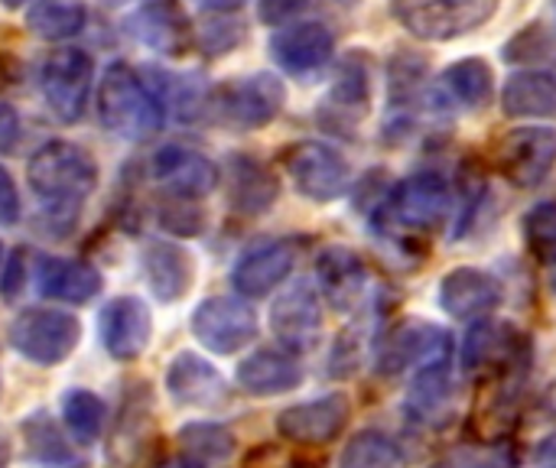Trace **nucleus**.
Masks as SVG:
<instances>
[{"instance_id": "10", "label": "nucleus", "mask_w": 556, "mask_h": 468, "mask_svg": "<svg viewBox=\"0 0 556 468\" xmlns=\"http://www.w3.org/2000/svg\"><path fill=\"white\" fill-rule=\"evenodd\" d=\"M495 166L515 189H538L556 169V127H518L495 147Z\"/></svg>"}, {"instance_id": "32", "label": "nucleus", "mask_w": 556, "mask_h": 468, "mask_svg": "<svg viewBox=\"0 0 556 468\" xmlns=\"http://www.w3.org/2000/svg\"><path fill=\"white\" fill-rule=\"evenodd\" d=\"M339 468H407V456L388 433L362 430L345 443Z\"/></svg>"}, {"instance_id": "2", "label": "nucleus", "mask_w": 556, "mask_h": 468, "mask_svg": "<svg viewBox=\"0 0 556 468\" xmlns=\"http://www.w3.org/2000/svg\"><path fill=\"white\" fill-rule=\"evenodd\" d=\"M98 117L121 140H147L160 134L166 107L130 65L111 62L98 85Z\"/></svg>"}, {"instance_id": "13", "label": "nucleus", "mask_w": 556, "mask_h": 468, "mask_svg": "<svg viewBox=\"0 0 556 468\" xmlns=\"http://www.w3.org/2000/svg\"><path fill=\"white\" fill-rule=\"evenodd\" d=\"M150 169H153V179H156L173 199H189V202L205 199L208 192H215V186H218V179H222L218 166H215L205 153H199V150H192V147H182V143L160 147V150L153 153Z\"/></svg>"}, {"instance_id": "37", "label": "nucleus", "mask_w": 556, "mask_h": 468, "mask_svg": "<svg viewBox=\"0 0 556 468\" xmlns=\"http://www.w3.org/2000/svg\"><path fill=\"white\" fill-rule=\"evenodd\" d=\"M427 78V62L417 59L414 52H397L391 59V101L394 107L410 104L417 98V91L424 88Z\"/></svg>"}, {"instance_id": "20", "label": "nucleus", "mask_w": 556, "mask_h": 468, "mask_svg": "<svg viewBox=\"0 0 556 468\" xmlns=\"http://www.w3.org/2000/svg\"><path fill=\"white\" fill-rule=\"evenodd\" d=\"M528 362V342L515 326H502V322H476L469 329V339L463 345V365L472 375H485V371H508Z\"/></svg>"}, {"instance_id": "34", "label": "nucleus", "mask_w": 556, "mask_h": 468, "mask_svg": "<svg viewBox=\"0 0 556 468\" xmlns=\"http://www.w3.org/2000/svg\"><path fill=\"white\" fill-rule=\"evenodd\" d=\"M23 443H26L29 463H36V466L42 468H65L72 466V459H75V453L62 440L59 427L46 414H33L29 417V423L23 427Z\"/></svg>"}, {"instance_id": "11", "label": "nucleus", "mask_w": 556, "mask_h": 468, "mask_svg": "<svg viewBox=\"0 0 556 468\" xmlns=\"http://www.w3.org/2000/svg\"><path fill=\"white\" fill-rule=\"evenodd\" d=\"M453 358V342L446 329L424 322V319H407L401 322L381 345L378 368L384 375H401V371H424L433 365H450Z\"/></svg>"}, {"instance_id": "8", "label": "nucleus", "mask_w": 556, "mask_h": 468, "mask_svg": "<svg viewBox=\"0 0 556 468\" xmlns=\"http://www.w3.org/2000/svg\"><path fill=\"white\" fill-rule=\"evenodd\" d=\"M283 166L300 195L309 202H336L349 192L352 169L345 156L323 140H300L283 150Z\"/></svg>"}, {"instance_id": "6", "label": "nucleus", "mask_w": 556, "mask_h": 468, "mask_svg": "<svg viewBox=\"0 0 556 468\" xmlns=\"http://www.w3.org/2000/svg\"><path fill=\"white\" fill-rule=\"evenodd\" d=\"M91 78H94V59L85 49L62 46L46 55V62L39 68V88H42V101L55 114V121H62V124L81 121V114L88 107V94H91Z\"/></svg>"}, {"instance_id": "12", "label": "nucleus", "mask_w": 556, "mask_h": 468, "mask_svg": "<svg viewBox=\"0 0 556 468\" xmlns=\"http://www.w3.org/2000/svg\"><path fill=\"white\" fill-rule=\"evenodd\" d=\"M98 336L114 362H137L153 336V313L140 296H114L98 313Z\"/></svg>"}, {"instance_id": "23", "label": "nucleus", "mask_w": 556, "mask_h": 468, "mask_svg": "<svg viewBox=\"0 0 556 468\" xmlns=\"http://www.w3.org/2000/svg\"><path fill=\"white\" fill-rule=\"evenodd\" d=\"M371 104V62L362 49H352L349 59L339 65L326 111H319V121L326 124H355Z\"/></svg>"}, {"instance_id": "17", "label": "nucleus", "mask_w": 556, "mask_h": 468, "mask_svg": "<svg viewBox=\"0 0 556 468\" xmlns=\"http://www.w3.org/2000/svg\"><path fill=\"white\" fill-rule=\"evenodd\" d=\"M296 241L290 238H277V241H264L257 248H251L248 254L238 257L235 270H231V287L241 296H267L270 290H277L296 267Z\"/></svg>"}, {"instance_id": "15", "label": "nucleus", "mask_w": 556, "mask_h": 468, "mask_svg": "<svg viewBox=\"0 0 556 468\" xmlns=\"http://www.w3.org/2000/svg\"><path fill=\"white\" fill-rule=\"evenodd\" d=\"M349 410L352 404L345 394H326V397L287 407L277 417V433L300 446H326L345 430Z\"/></svg>"}, {"instance_id": "36", "label": "nucleus", "mask_w": 556, "mask_h": 468, "mask_svg": "<svg viewBox=\"0 0 556 468\" xmlns=\"http://www.w3.org/2000/svg\"><path fill=\"white\" fill-rule=\"evenodd\" d=\"M525 241L541 264L556 267V202H538L525 215Z\"/></svg>"}, {"instance_id": "30", "label": "nucleus", "mask_w": 556, "mask_h": 468, "mask_svg": "<svg viewBox=\"0 0 556 468\" xmlns=\"http://www.w3.org/2000/svg\"><path fill=\"white\" fill-rule=\"evenodd\" d=\"M88 3L85 0H36L29 7L26 26L46 42H65L85 29Z\"/></svg>"}, {"instance_id": "40", "label": "nucleus", "mask_w": 556, "mask_h": 468, "mask_svg": "<svg viewBox=\"0 0 556 468\" xmlns=\"http://www.w3.org/2000/svg\"><path fill=\"white\" fill-rule=\"evenodd\" d=\"M306 7H309V0H257V20L264 26H287Z\"/></svg>"}, {"instance_id": "28", "label": "nucleus", "mask_w": 556, "mask_h": 468, "mask_svg": "<svg viewBox=\"0 0 556 468\" xmlns=\"http://www.w3.org/2000/svg\"><path fill=\"white\" fill-rule=\"evenodd\" d=\"M450 407H453V381H450V365H433L417 371L404 410L414 423L424 427H440L450 420Z\"/></svg>"}, {"instance_id": "46", "label": "nucleus", "mask_w": 556, "mask_h": 468, "mask_svg": "<svg viewBox=\"0 0 556 468\" xmlns=\"http://www.w3.org/2000/svg\"><path fill=\"white\" fill-rule=\"evenodd\" d=\"M13 463V443H10V437L0 430V468H10Z\"/></svg>"}, {"instance_id": "38", "label": "nucleus", "mask_w": 556, "mask_h": 468, "mask_svg": "<svg viewBox=\"0 0 556 468\" xmlns=\"http://www.w3.org/2000/svg\"><path fill=\"white\" fill-rule=\"evenodd\" d=\"M241 42H244V26L238 20H231V13H215L208 23H202L199 46L205 55H225V52L238 49Z\"/></svg>"}, {"instance_id": "48", "label": "nucleus", "mask_w": 556, "mask_h": 468, "mask_svg": "<svg viewBox=\"0 0 556 468\" xmlns=\"http://www.w3.org/2000/svg\"><path fill=\"white\" fill-rule=\"evenodd\" d=\"M0 3H3L7 10H20V7H23V3H29V0H0Z\"/></svg>"}, {"instance_id": "21", "label": "nucleus", "mask_w": 556, "mask_h": 468, "mask_svg": "<svg viewBox=\"0 0 556 468\" xmlns=\"http://www.w3.org/2000/svg\"><path fill=\"white\" fill-rule=\"evenodd\" d=\"M505 300L498 277L479 267H456L440 280V306L453 319H485Z\"/></svg>"}, {"instance_id": "29", "label": "nucleus", "mask_w": 556, "mask_h": 468, "mask_svg": "<svg viewBox=\"0 0 556 468\" xmlns=\"http://www.w3.org/2000/svg\"><path fill=\"white\" fill-rule=\"evenodd\" d=\"M502 111L508 117H551L556 114V75L518 72L502 88Z\"/></svg>"}, {"instance_id": "4", "label": "nucleus", "mask_w": 556, "mask_h": 468, "mask_svg": "<svg viewBox=\"0 0 556 468\" xmlns=\"http://www.w3.org/2000/svg\"><path fill=\"white\" fill-rule=\"evenodd\" d=\"M287 104V88L277 75L270 72H254V75H241L231 78L225 85H218L212 91L208 111L235 130H261L270 121H277V114Z\"/></svg>"}, {"instance_id": "22", "label": "nucleus", "mask_w": 556, "mask_h": 468, "mask_svg": "<svg viewBox=\"0 0 556 468\" xmlns=\"http://www.w3.org/2000/svg\"><path fill=\"white\" fill-rule=\"evenodd\" d=\"M143 277L160 303H179L195 287V257L176 241H150L143 248Z\"/></svg>"}, {"instance_id": "49", "label": "nucleus", "mask_w": 556, "mask_h": 468, "mask_svg": "<svg viewBox=\"0 0 556 468\" xmlns=\"http://www.w3.org/2000/svg\"><path fill=\"white\" fill-rule=\"evenodd\" d=\"M108 7H124V3H134V0H104Z\"/></svg>"}, {"instance_id": "24", "label": "nucleus", "mask_w": 556, "mask_h": 468, "mask_svg": "<svg viewBox=\"0 0 556 468\" xmlns=\"http://www.w3.org/2000/svg\"><path fill=\"white\" fill-rule=\"evenodd\" d=\"M101 274L75 257H42L36 267V290L46 300L81 306L91 303L101 293Z\"/></svg>"}, {"instance_id": "42", "label": "nucleus", "mask_w": 556, "mask_h": 468, "mask_svg": "<svg viewBox=\"0 0 556 468\" xmlns=\"http://www.w3.org/2000/svg\"><path fill=\"white\" fill-rule=\"evenodd\" d=\"M20 140V114L13 104L0 101V156H7Z\"/></svg>"}, {"instance_id": "18", "label": "nucleus", "mask_w": 556, "mask_h": 468, "mask_svg": "<svg viewBox=\"0 0 556 468\" xmlns=\"http://www.w3.org/2000/svg\"><path fill=\"white\" fill-rule=\"evenodd\" d=\"M166 391L179 407L215 410L228 401V384L222 371L195 352H179L166 368Z\"/></svg>"}, {"instance_id": "5", "label": "nucleus", "mask_w": 556, "mask_h": 468, "mask_svg": "<svg viewBox=\"0 0 556 468\" xmlns=\"http://www.w3.org/2000/svg\"><path fill=\"white\" fill-rule=\"evenodd\" d=\"M7 336H10L13 352H20L26 362L42 365V368H55L78 349L81 322L72 313L36 306V309L16 313Z\"/></svg>"}, {"instance_id": "44", "label": "nucleus", "mask_w": 556, "mask_h": 468, "mask_svg": "<svg viewBox=\"0 0 556 468\" xmlns=\"http://www.w3.org/2000/svg\"><path fill=\"white\" fill-rule=\"evenodd\" d=\"M534 468H556V437L541 443L538 459H534Z\"/></svg>"}, {"instance_id": "16", "label": "nucleus", "mask_w": 556, "mask_h": 468, "mask_svg": "<svg viewBox=\"0 0 556 468\" xmlns=\"http://www.w3.org/2000/svg\"><path fill=\"white\" fill-rule=\"evenodd\" d=\"M127 33L160 55H186L192 46V23L176 0L140 3L127 16Z\"/></svg>"}, {"instance_id": "25", "label": "nucleus", "mask_w": 556, "mask_h": 468, "mask_svg": "<svg viewBox=\"0 0 556 468\" xmlns=\"http://www.w3.org/2000/svg\"><path fill=\"white\" fill-rule=\"evenodd\" d=\"M238 384L254 394V397H277L287 391H296L303 381V368L293 358V352H280V349H261L254 355H248L238 365Z\"/></svg>"}, {"instance_id": "26", "label": "nucleus", "mask_w": 556, "mask_h": 468, "mask_svg": "<svg viewBox=\"0 0 556 468\" xmlns=\"http://www.w3.org/2000/svg\"><path fill=\"white\" fill-rule=\"evenodd\" d=\"M280 195L277 176L254 156L235 153L228 163V202L241 215H264Z\"/></svg>"}, {"instance_id": "41", "label": "nucleus", "mask_w": 556, "mask_h": 468, "mask_svg": "<svg viewBox=\"0 0 556 468\" xmlns=\"http://www.w3.org/2000/svg\"><path fill=\"white\" fill-rule=\"evenodd\" d=\"M20 222V192L13 176L0 166V228H10Z\"/></svg>"}, {"instance_id": "27", "label": "nucleus", "mask_w": 556, "mask_h": 468, "mask_svg": "<svg viewBox=\"0 0 556 468\" xmlns=\"http://www.w3.org/2000/svg\"><path fill=\"white\" fill-rule=\"evenodd\" d=\"M316 277L323 283L326 300L336 309H352L365 296V290H368L365 287L368 283L365 264L349 248H326L319 254V261H316Z\"/></svg>"}, {"instance_id": "31", "label": "nucleus", "mask_w": 556, "mask_h": 468, "mask_svg": "<svg viewBox=\"0 0 556 468\" xmlns=\"http://www.w3.org/2000/svg\"><path fill=\"white\" fill-rule=\"evenodd\" d=\"M443 85L446 91L469 104V107H482L492 101L495 94V75H492V65L479 55H469V59H459L453 62L446 72H443Z\"/></svg>"}, {"instance_id": "14", "label": "nucleus", "mask_w": 556, "mask_h": 468, "mask_svg": "<svg viewBox=\"0 0 556 468\" xmlns=\"http://www.w3.org/2000/svg\"><path fill=\"white\" fill-rule=\"evenodd\" d=\"M270 329L287 352H309L323 336V300L316 287L296 283L270 306Z\"/></svg>"}, {"instance_id": "7", "label": "nucleus", "mask_w": 556, "mask_h": 468, "mask_svg": "<svg viewBox=\"0 0 556 468\" xmlns=\"http://www.w3.org/2000/svg\"><path fill=\"white\" fill-rule=\"evenodd\" d=\"M381 212L397 225L410 231H433L443 225V218L453 212V186L443 173L424 169L407 179H401L391 195L381 202Z\"/></svg>"}, {"instance_id": "50", "label": "nucleus", "mask_w": 556, "mask_h": 468, "mask_svg": "<svg viewBox=\"0 0 556 468\" xmlns=\"http://www.w3.org/2000/svg\"><path fill=\"white\" fill-rule=\"evenodd\" d=\"M0 257H3V248H0ZM0 264H3V261H0Z\"/></svg>"}, {"instance_id": "45", "label": "nucleus", "mask_w": 556, "mask_h": 468, "mask_svg": "<svg viewBox=\"0 0 556 468\" xmlns=\"http://www.w3.org/2000/svg\"><path fill=\"white\" fill-rule=\"evenodd\" d=\"M244 0H202V7L205 10H212V13H231V10H238Z\"/></svg>"}, {"instance_id": "9", "label": "nucleus", "mask_w": 556, "mask_h": 468, "mask_svg": "<svg viewBox=\"0 0 556 468\" xmlns=\"http://www.w3.org/2000/svg\"><path fill=\"white\" fill-rule=\"evenodd\" d=\"M192 336L212 355H238L257 339V313L238 296H208L192 313Z\"/></svg>"}, {"instance_id": "3", "label": "nucleus", "mask_w": 556, "mask_h": 468, "mask_svg": "<svg viewBox=\"0 0 556 468\" xmlns=\"http://www.w3.org/2000/svg\"><path fill=\"white\" fill-rule=\"evenodd\" d=\"M502 0H391V16L417 39L450 42L482 29Z\"/></svg>"}, {"instance_id": "39", "label": "nucleus", "mask_w": 556, "mask_h": 468, "mask_svg": "<svg viewBox=\"0 0 556 468\" xmlns=\"http://www.w3.org/2000/svg\"><path fill=\"white\" fill-rule=\"evenodd\" d=\"M189 199H173L163 212H160V222L169 235H179V238H195L202 228H205V215L195 208V205H186Z\"/></svg>"}, {"instance_id": "47", "label": "nucleus", "mask_w": 556, "mask_h": 468, "mask_svg": "<svg viewBox=\"0 0 556 468\" xmlns=\"http://www.w3.org/2000/svg\"><path fill=\"white\" fill-rule=\"evenodd\" d=\"M163 468H205V463H199V459H192V456H182V459H173V463H166Z\"/></svg>"}, {"instance_id": "43", "label": "nucleus", "mask_w": 556, "mask_h": 468, "mask_svg": "<svg viewBox=\"0 0 556 468\" xmlns=\"http://www.w3.org/2000/svg\"><path fill=\"white\" fill-rule=\"evenodd\" d=\"M20 287H23V251H16V254H13V261L7 264V274H3L0 290H3V296H7V300H13V296L20 293Z\"/></svg>"}, {"instance_id": "33", "label": "nucleus", "mask_w": 556, "mask_h": 468, "mask_svg": "<svg viewBox=\"0 0 556 468\" xmlns=\"http://www.w3.org/2000/svg\"><path fill=\"white\" fill-rule=\"evenodd\" d=\"M104 404L98 394L85 391V388H72L65 397H62V423L65 430L72 433L75 443L81 446H91L101 430H104Z\"/></svg>"}, {"instance_id": "1", "label": "nucleus", "mask_w": 556, "mask_h": 468, "mask_svg": "<svg viewBox=\"0 0 556 468\" xmlns=\"http://www.w3.org/2000/svg\"><path fill=\"white\" fill-rule=\"evenodd\" d=\"M26 182L46 212L78 215V208L98 186V166L85 147L72 140H49L29 156Z\"/></svg>"}, {"instance_id": "19", "label": "nucleus", "mask_w": 556, "mask_h": 468, "mask_svg": "<svg viewBox=\"0 0 556 468\" xmlns=\"http://www.w3.org/2000/svg\"><path fill=\"white\" fill-rule=\"evenodd\" d=\"M336 52V36L326 23L306 20V23H287L270 36V55L274 62L290 75H309L323 68Z\"/></svg>"}, {"instance_id": "35", "label": "nucleus", "mask_w": 556, "mask_h": 468, "mask_svg": "<svg viewBox=\"0 0 556 468\" xmlns=\"http://www.w3.org/2000/svg\"><path fill=\"white\" fill-rule=\"evenodd\" d=\"M179 443L186 450V456L199 459V463H222L235 453V433L218 427V423H186L179 430Z\"/></svg>"}]
</instances>
